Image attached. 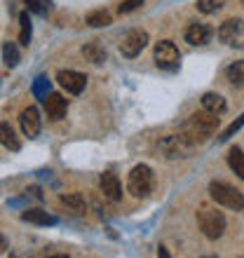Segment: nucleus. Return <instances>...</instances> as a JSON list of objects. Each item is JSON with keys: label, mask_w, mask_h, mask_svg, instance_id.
I'll list each match as a JSON object with an SVG mask.
<instances>
[{"label": "nucleus", "mask_w": 244, "mask_h": 258, "mask_svg": "<svg viewBox=\"0 0 244 258\" xmlns=\"http://www.w3.org/2000/svg\"><path fill=\"white\" fill-rule=\"evenodd\" d=\"M19 24H21V33H19V42L24 47H28L31 42V35H33V26H31V19H28V12L19 14Z\"/></svg>", "instance_id": "obj_21"}, {"label": "nucleus", "mask_w": 244, "mask_h": 258, "mask_svg": "<svg viewBox=\"0 0 244 258\" xmlns=\"http://www.w3.org/2000/svg\"><path fill=\"white\" fill-rule=\"evenodd\" d=\"M42 101H45V110H47V115L52 117V120H61V117H66L68 101L61 94H49V96H45Z\"/></svg>", "instance_id": "obj_13"}, {"label": "nucleus", "mask_w": 244, "mask_h": 258, "mask_svg": "<svg viewBox=\"0 0 244 258\" xmlns=\"http://www.w3.org/2000/svg\"><path fill=\"white\" fill-rule=\"evenodd\" d=\"M47 92H49V80H47V78H45V75L35 78V82H33V94L40 96V99H45V96H47Z\"/></svg>", "instance_id": "obj_25"}, {"label": "nucleus", "mask_w": 244, "mask_h": 258, "mask_svg": "<svg viewBox=\"0 0 244 258\" xmlns=\"http://www.w3.org/2000/svg\"><path fill=\"white\" fill-rule=\"evenodd\" d=\"M242 3H244V0H242Z\"/></svg>", "instance_id": "obj_30"}, {"label": "nucleus", "mask_w": 244, "mask_h": 258, "mask_svg": "<svg viewBox=\"0 0 244 258\" xmlns=\"http://www.w3.org/2000/svg\"><path fill=\"white\" fill-rule=\"evenodd\" d=\"M197 225L207 239H218L225 232V216L216 207H200L197 211Z\"/></svg>", "instance_id": "obj_2"}, {"label": "nucleus", "mask_w": 244, "mask_h": 258, "mask_svg": "<svg viewBox=\"0 0 244 258\" xmlns=\"http://www.w3.org/2000/svg\"><path fill=\"white\" fill-rule=\"evenodd\" d=\"M157 148H160V153H162L167 160H183V157H190V153H193V148H195V143L190 141L188 136L181 132V134L164 136L162 141L157 143Z\"/></svg>", "instance_id": "obj_5"}, {"label": "nucleus", "mask_w": 244, "mask_h": 258, "mask_svg": "<svg viewBox=\"0 0 244 258\" xmlns=\"http://www.w3.org/2000/svg\"><path fill=\"white\" fill-rule=\"evenodd\" d=\"M242 124H244V113H242V115H239V117H237V120H235V122H232V124H230V127L225 129L223 134H221V141H228V139H230V136H232V134H235V132H237V129H239V127H242Z\"/></svg>", "instance_id": "obj_27"}, {"label": "nucleus", "mask_w": 244, "mask_h": 258, "mask_svg": "<svg viewBox=\"0 0 244 258\" xmlns=\"http://www.w3.org/2000/svg\"><path fill=\"white\" fill-rule=\"evenodd\" d=\"M113 21V17H110V12H106V10H94V12L87 14V24L92 28H106Z\"/></svg>", "instance_id": "obj_19"}, {"label": "nucleus", "mask_w": 244, "mask_h": 258, "mask_svg": "<svg viewBox=\"0 0 244 258\" xmlns=\"http://www.w3.org/2000/svg\"><path fill=\"white\" fill-rule=\"evenodd\" d=\"M225 75L232 85H244V61H235L232 66H228Z\"/></svg>", "instance_id": "obj_23"}, {"label": "nucleus", "mask_w": 244, "mask_h": 258, "mask_svg": "<svg viewBox=\"0 0 244 258\" xmlns=\"http://www.w3.org/2000/svg\"><path fill=\"white\" fill-rule=\"evenodd\" d=\"M28 5V10L35 14H45V0H24Z\"/></svg>", "instance_id": "obj_28"}, {"label": "nucleus", "mask_w": 244, "mask_h": 258, "mask_svg": "<svg viewBox=\"0 0 244 258\" xmlns=\"http://www.w3.org/2000/svg\"><path fill=\"white\" fill-rule=\"evenodd\" d=\"M82 54H85V59L92 63H103L106 61V49L99 45V42H87L85 47H82Z\"/></svg>", "instance_id": "obj_17"}, {"label": "nucleus", "mask_w": 244, "mask_h": 258, "mask_svg": "<svg viewBox=\"0 0 244 258\" xmlns=\"http://www.w3.org/2000/svg\"><path fill=\"white\" fill-rule=\"evenodd\" d=\"M21 218L26 223H33V225H56V216L47 214L45 209H26L21 214Z\"/></svg>", "instance_id": "obj_14"}, {"label": "nucleus", "mask_w": 244, "mask_h": 258, "mask_svg": "<svg viewBox=\"0 0 244 258\" xmlns=\"http://www.w3.org/2000/svg\"><path fill=\"white\" fill-rule=\"evenodd\" d=\"M223 5H225V0H197V10H200L202 14L218 12Z\"/></svg>", "instance_id": "obj_24"}, {"label": "nucleus", "mask_w": 244, "mask_h": 258, "mask_svg": "<svg viewBox=\"0 0 244 258\" xmlns=\"http://www.w3.org/2000/svg\"><path fill=\"white\" fill-rule=\"evenodd\" d=\"M218 129V115L209 113V110H200L195 115H190V120L183 124V134L188 136L193 143H200L204 139H209Z\"/></svg>", "instance_id": "obj_1"}, {"label": "nucleus", "mask_w": 244, "mask_h": 258, "mask_svg": "<svg viewBox=\"0 0 244 258\" xmlns=\"http://www.w3.org/2000/svg\"><path fill=\"white\" fill-rule=\"evenodd\" d=\"M209 195L211 200L225 209H232V211H242L244 209V195L232 188L230 183H223V181H211L209 183Z\"/></svg>", "instance_id": "obj_3"}, {"label": "nucleus", "mask_w": 244, "mask_h": 258, "mask_svg": "<svg viewBox=\"0 0 244 258\" xmlns=\"http://www.w3.org/2000/svg\"><path fill=\"white\" fill-rule=\"evenodd\" d=\"M143 5V0H122L120 3V14H129V12H134V10H139V7Z\"/></svg>", "instance_id": "obj_26"}, {"label": "nucleus", "mask_w": 244, "mask_h": 258, "mask_svg": "<svg viewBox=\"0 0 244 258\" xmlns=\"http://www.w3.org/2000/svg\"><path fill=\"white\" fill-rule=\"evenodd\" d=\"M218 40L230 47L244 49V21L242 19H228L218 26Z\"/></svg>", "instance_id": "obj_6"}, {"label": "nucleus", "mask_w": 244, "mask_h": 258, "mask_svg": "<svg viewBox=\"0 0 244 258\" xmlns=\"http://www.w3.org/2000/svg\"><path fill=\"white\" fill-rule=\"evenodd\" d=\"M211 31L207 24H190L188 28H186V40L190 42V45H207V42L211 40Z\"/></svg>", "instance_id": "obj_12"}, {"label": "nucleus", "mask_w": 244, "mask_h": 258, "mask_svg": "<svg viewBox=\"0 0 244 258\" xmlns=\"http://www.w3.org/2000/svg\"><path fill=\"white\" fill-rule=\"evenodd\" d=\"M19 124H21V132L28 136V139H35L40 134V127H42V120H40V110L35 106H28V108L21 110L19 115Z\"/></svg>", "instance_id": "obj_9"}, {"label": "nucleus", "mask_w": 244, "mask_h": 258, "mask_svg": "<svg viewBox=\"0 0 244 258\" xmlns=\"http://www.w3.org/2000/svg\"><path fill=\"white\" fill-rule=\"evenodd\" d=\"M153 56H155V63H157V66H160V68H167V71H174V68H178V61H181V52H178V47L171 40H160V42H157Z\"/></svg>", "instance_id": "obj_7"}, {"label": "nucleus", "mask_w": 244, "mask_h": 258, "mask_svg": "<svg viewBox=\"0 0 244 258\" xmlns=\"http://www.w3.org/2000/svg\"><path fill=\"white\" fill-rule=\"evenodd\" d=\"M0 143H3L7 150H14V153L21 148V141L17 139L14 129L10 127V122H0Z\"/></svg>", "instance_id": "obj_15"}, {"label": "nucleus", "mask_w": 244, "mask_h": 258, "mask_svg": "<svg viewBox=\"0 0 244 258\" xmlns=\"http://www.w3.org/2000/svg\"><path fill=\"white\" fill-rule=\"evenodd\" d=\"M202 108L209 110V113H216V115H221V113H225V99L221 94L207 92V94L202 96Z\"/></svg>", "instance_id": "obj_16"}, {"label": "nucleus", "mask_w": 244, "mask_h": 258, "mask_svg": "<svg viewBox=\"0 0 244 258\" xmlns=\"http://www.w3.org/2000/svg\"><path fill=\"white\" fill-rule=\"evenodd\" d=\"M61 202L66 204V207H71L73 211H78V214L85 211V207H87V204H85V197H82L80 192H68V195H61Z\"/></svg>", "instance_id": "obj_22"}, {"label": "nucleus", "mask_w": 244, "mask_h": 258, "mask_svg": "<svg viewBox=\"0 0 244 258\" xmlns=\"http://www.w3.org/2000/svg\"><path fill=\"white\" fill-rule=\"evenodd\" d=\"M99 185H101L103 197H108L110 202H120V200H122V185H120V181H117V176L113 174V171L101 174Z\"/></svg>", "instance_id": "obj_11"}, {"label": "nucleus", "mask_w": 244, "mask_h": 258, "mask_svg": "<svg viewBox=\"0 0 244 258\" xmlns=\"http://www.w3.org/2000/svg\"><path fill=\"white\" fill-rule=\"evenodd\" d=\"M148 45V33L141 31V28H132L129 33H125L120 42V52L122 56H127V59H134V56L141 54V49Z\"/></svg>", "instance_id": "obj_8"}, {"label": "nucleus", "mask_w": 244, "mask_h": 258, "mask_svg": "<svg viewBox=\"0 0 244 258\" xmlns=\"http://www.w3.org/2000/svg\"><path fill=\"white\" fill-rule=\"evenodd\" d=\"M7 249H10V244H7V237H3V235H0V253H5Z\"/></svg>", "instance_id": "obj_29"}, {"label": "nucleus", "mask_w": 244, "mask_h": 258, "mask_svg": "<svg viewBox=\"0 0 244 258\" xmlns=\"http://www.w3.org/2000/svg\"><path fill=\"white\" fill-rule=\"evenodd\" d=\"M3 61H5L10 68L19 66L21 54H19V49H17V45H14V42H10V40L3 42Z\"/></svg>", "instance_id": "obj_20"}, {"label": "nucleus", "mask_w": 244, "mask_h": 258, "mask_svg": "<svg viewBox=\"0 0 244 258\" xmlns=\"http://www.w3.org/2000/svg\"><path fill=\"white\" fill-rule=\"evenodd\" d=\"M153 185H155V178H153V169L148 164H136L134 169L129 171L127 192L132 197H148Z\"/></svg>", "instance_id": "obj_4"}, {"label": "nucleus", "mask_w": 244, "mask_h": 258, "mask_svg": "<svg viewBox=\"0 0 244 258\" xmlns=\"http://www.w3.org/2000/svg\"><path fill=\"white\" fill-rule=\"evenodd\" d=\"M56 80H59V85L66 89V92H71V94H80L82 89H85V85H87V75L78 73V71H59Z\"/></svg>", "instance_id": "obj_10"}, {"label": "nucleus", "mask_w": 244, "mask_h": 258, "mask_svg": "<svg viewBox=\"0 0 244 258\" xmlns=\"http://www.w3.org/2000/svg\"><path fill=\"white\" fill-rule=\"evenodd\" d=\"M228 164H230V169L244 181V153L237 148V146L228 150Z\"/></svg>", "instance_id": "obj_18"}]
</instances>
